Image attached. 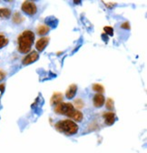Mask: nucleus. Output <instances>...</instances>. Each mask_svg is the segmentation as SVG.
I'll return each mask as SVG.
<instances>
[{"instance_id": "nucleus-12", "label": "nucleus", "mask_w": 147, "mask_h": 153, "mask_svg": "<svg viewBox=\"0 0 147 153\" xmlns=\"http://www.w3.org/2000/svg\"><path fill=\"white\" fill-rule=\"evenodd\" d=\"M50 30V27L46 25H41L37 27V34L40 36H44L46 34H47Z\"/></svg>"}, {"instance_id": "nucleus-1", "label": "nucleus", "mask_w": 147, "mask_h": 153, "mask_svg": "<svg viewBox=\"0 0 147 153\" xmlns=\"http://www.w3.org/2000/svg\"><path fill=\"white\" fill-rule=\"evenodd\" d=\"M35 40V34L31 30L24 31L18 36V50L23 54H26L30 51L31 47Z\"/></svg>"}, {"instance_id": "nucleus-16", "label": "nucleus", "mask_w": 147, "mask_h": 153, "mask_svg": "<svg viewBox=\"0 0 147 153\" xmlns=\"http://www.w3.org/2000/svg\"><path fill=\"white\" fill-rule=\"evenodd\" d=\"M8 43V39L3 35H0V48H4L5 46H7Z\"/></svg>"}, {"instance_id": "nucleus-9", "label": "nucleus", "mask_w": 147, "mask_h": 153, "mask_svg": "<svg viewBox=\"0 0 147 153\" xmlns=\"http://www.w3.org/2000/svg\"><path fill=\"white\" fill-rule=\"evenodd\" d=\"M76 91H77V86H76V85H75V84L71 85V86L67 88V90H66V93H65L66 98H67V99H69V100L73 99V98L76 96Z\"/></svg>"}, {"instance_id": "nucleus-5", "label": "nucleus", "mask_w": 147, "mask_h": 153, "mask_svg": "<svg viewBox=\"0 0 147 153\" xmlns=\"http://www.w3.org/2000/svg\"><path fill=\"white\" fill-rule=\"evenodd\" d=\"M38 57H39V55H38V53L37 52H35V51H33V52H31L29 55H27L25 59H23V61H22V63H23V65H25V66H26V65H29V64H32V63H34V62H35L36 60L38 59Z\"/></svg>"}, {"instance_id": "nucleus-10", "label": "nucleus", "mask_w": 147, "mask_h": 153, "mask_svg": "<svg viewBox=\"0 0 147 153\" xmlns=\"http://www.w3.org/2000/svg\"><path fill=\"white\" fill-rule=\"evenodd\" d=\"M63 100V95L61 93H54L51 98V105L54 106L61 103Z\"/></svg>"}, {"instance_id": "nucleus-13", "label": "nucleus", "mask_w": 147, "mask_h": 153, "mask_svg": "<svg viewBox=\"0 0 147 153\" xmlns=\"http://www.w3.org/2000/svg\"><path fill=\"white\" fill-rule=\"evenodd\" d=\"M11 15V11L8 8H0V19L8 18Z\"/></svg>"}, {"instance_id": "nucleus-15", "label": "nucleus", "mask_w": 147, "mask_h": 153, "mask_svg": "<svg viewBox=\"0 0 147 153\" xmlns=\"http://www.w3.org/2000/svg\"><path fill=\"white\" fill-rule=\"evenodd\" d=\"M13 21L16 24H20L21 22L24 21V17L19 13H15L13 16Z\"/></svg>"}, {"instance_id": "nucleus-7", "label": "nucleus", "mask_w": 147, "mask_h": 153, "mask_svg": "<svg viewBox=\"0 0 147 153\" xmlns=\"http://www.w3.org/2000/svg\"><path fill=\"white\" fill-rule=\"evenodd\" d=\"M48 42H49V37H42V38H40V39L35 44L36 49H37L38 51H40V52L43 51L46 48Z\"/></svg>"}, {"instance_id": "nucleus-8", "label": "nucleus", "mask_w": 147, "mask_h": 153, "mask_svg": "<svg viewBox=\"0 0 147 153\" xmlns=\"http://www.w3.org/2000/svg\"><path fill=\"white\" fill-rule=\"evenodd\" d=\"M104 101H105L104 97L102 94L97 93L95 96V97H94V105L96 108H101L104 104Z\"/></svg>"}, {"instance_id": "nucleus-6", "label": "nucleus", "mask_w": 147, "mask_h": 153, "mask_svg": "<svg viewBox=\"0 0 147 153\" xmlns=\"http://www.w3.org/2000/svg\"><path fill=\"white\" fill-rule=\"evenodd\" d=\"M103 117L104 119L105 124L108 126L113 125L115 121V115L114 112H107V113L105 112V113H104Z\"/></svg>"}, {"instance_id": "nucleus-17", "label": "nucleus", "mask_w": 147, "mask_h": 153, "mask_svg": "<svg viewBox=\"0 0 147 153\" xmlns=\"http://www.w3.org/2000/svg\"><path fill=\"white\" fill-rule=\"evenodd\" d=\"M93 89H94V91L99 92V94H100V93H103V92L104 91V87H103L102 85H100V84H95V85L93 86Z\"/></svg>"}, {"instance_id": "nucleus-22", "label": "nucleus", "mask_w": 147, "mask_h": 153, "mask_svg": "<svg viewBox=\"0 0 147 153\" xmlns=\"http://www.w3.org/2000/svg\"><path fill=\"white\" fill-rule=\"evenodd\" d=\"M0 90H1V93L4 92V90H5V85H4V84L0 85Z\"/></svg>"}, {"instance_id": "nucleus-20", "label": "nucleus", "mask_w": 147, "mask_h": 153, "mask_svg": "<svg viewBox=\"0 0 147 153\" xmlns=\"http://www.w3.org/2000/svg\"><path fill=\"white\" fill-rule=\"evenodd\" d=\"M121 27H123V28H124V29H130V24L128 23V22H125V23L122 24Z\"/></svg>"}, {"instance_id": "nucleus-4", "label": "nucleus", "mask_w": 147, "mask_h": 153, "mask_svg": "<svg viewBox=\"0 0 147 153\" xmlns=\"http://www.w3.org/2000/svg\"><path fill=\"white\" fill-rule=\"evenodd\" d=\"M22 10L29 16H34L37 11V7L35 3L31 1H26L22 5Z\"/></svg>"}, {"instance_id": "nucleus-3", "label": "nucleus", "mask_w": 147, "mask_h": 153, "mask_svg": "<svg viewBox=\"0 0 147 153\" xmlns=\"http://www.w3.org/2000/svg\"><path fill=\"white\" fill-rule=\"evenodd\" d=\"M75 111V108L74 106L70 103H59L57 105H56V108H54V112L57 114H61V115H65L67 117H71V115L73 114V112Z\"/></svg>"}, {"instance_id": "nucleus-14", "label": "nucleus", "mask_w": 147, "mask_h": 153, "mask_svg": "<svg viewBox=\"0 0 147 153\" xmlns=\"http://www.w3.org/2000/svg\"><path fill=\"white\" fill-rule=\"evenodd\" d=\"M46 24H48V26H51L53 27H56L57 26L58 20H57V18H54V17H47L46 19Z\"/></svg>"}, {"instance_id": "nucleus-11", "label": "nucleus", "mask_w": 147, "mask_h": 153, "mask_svg": "<svg viewBox=\"0 0 147 153\" xmlns=\"http://www.w3.org/2000/svg\"><path fill=\"white\" fill-rule=\"evenodd\" d=\"M70 118H72L74 120H76L77 122H80L83 120V114H82L81 111H79L77 109H75V111L73 112V114L71 115Z\"/></svg>"}, {"instance_id": "nucleus-19", "label": "nucleus", "mask_w": 147, "mask_h": 153, "mask_svg": "<svg viewBox=\"0 0 147 153\" xmlns=\"http://www.w3.org/2000/svg\"><path fill=\"white\" fill-rule=\"evenodd\" d=\"M104 34H108V35H110V36H113L114 35V29L111 27H105L104 28Z\"/></svg>"}, {"instance_id": "nucleus-2", "label": "nucleus", "mask_w": 147, "mask_h": 153, "mask_svg": "<svg viewBox=\"0 0 147 153\" xmlns=\"http://www.w3.org/2000/svg\"><path fill=\"white\" fill-rule=\"evenodd\" d=\"M56 128L62 133H65V135H74L77 133L78 131V126L76 122L70 120H60L56 124Z\"/></svg>"}, {"instance_id": "nucleus-18", "label": "nucleus", "mask_w": 147, "mask_h": 153, "mask_svg": "<svg viewBox=\"0 0 147 153\" xmlns=\"http://www.w3.org/2000/svg\"><path fill=\"white\" fill-rule=\"evenodd\" d=\"M106 108L108 109H112L114 108V100L112 99H108L106 101Z\"/></svg>"}, {"instance_id": "nucleus-21", "label": "nucleus", "mask_w": 147, "mask_h": 153, "mask_svg": "<svg viewBox=\"0 0 147 153\" xmlns=\"http://www.w3.org/2000/svg\"><path fill=\"white\" fill-rule=\"evenodd\" d=\"M5 76H6V74L3 72V71H1L0 70V81L1 80H3L4 79H5Z\"/></svg>"}]
</instances>
